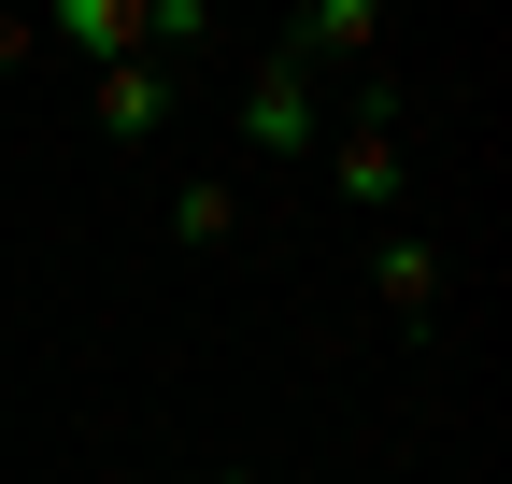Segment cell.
<instances>
[{"instance_id":"1","label":"cell","mask_w":512,"mask_h":484,"mask_svg":"<svg viewBox=\"0 0 512 484\" xmlns=\"http://www.w3.org/2000/svg\"><path fill=\"white\" fill-rule=\"evenodd\" d=\"M328 114H313V72H285V57H256V86H242V157H299Z\"/></svg>"},{"instance_id":"2","label":"cell","mask_w":512,"mask_h":484,"mask_svg":"<svg viewBox=\"0 0 512 484\" xmlns=\"http://www.w3.org/2000/svg\"><path fill=\"white\" fill-rule=\"evenodd\" d=\"M328 186H342V214H399V186H413V157H399V129H384V114H356V129H342V157H328Z\"/></svg>"},{"instance_id":"3","label":"cell","mask_w":512,"mask_h":484,"mask_svg":"<svg viewBox=\"0 0 512 484\" xmlns=\"http://www.w3.org/2000/svg\"><path fill=\"white\" fill-rule=\"evenodd\" d=\"M29 29H43V43H72L86 72H114V57H143V0H43Z\"/></svg>"},{"instance_id":"4","label":"cell","mask_w":512,"mask_h":484,"mask_svg":"<svg viewBox=\"0 0 512 484\" xmlns=\"http://www.w3.org/2000/svg\"><path fill=\"white\" fill-rule=\"evenodd\" d=\"M100 129L114 143H157L171 129V72H157V57H114V72H100Z\"/></svg>"},{"instance_id":"5","label":"cell","mask_w":512,"mask_h":484,"mask_svg":"<svg viewBox=\"0 0 512 484\" xmlns=\"http://www.w3.org/2000/svg\"><path fill=\"white\" fill-rule=\"evenodd\" d=\"M384 43V15H370V0H313V15L285 29V72H313V57H370Z\"/></svg>"},{"instance_id":"6","label":"cell","mask_w":512,"mask_h":484,"mask_svg":"<svg viewBox=\"0 0 512 484\" xmlns=\"http://www.w3.org/2000/svg\"><path fill=\"white\" fill-rule=\"evenodd\" d=\"M370 299H384V314H427V299H441V242L384 228V257H370Z\"/></svg>"},{"instance_id":"7","label":"cell","mask_w":512,"mask_h":484,"mask_svg":"<svg viewBox=\"0 0 512 484\" xmlns=\"http://www.w3.org/2000/svg\"><path fill=\"white\" fill-rule=\"evenodd\" d=\"M228 228H242V186H228V171H185V186H171V242H200V257H214Z\"/></svg>"},{"instance_id":"8","label":"cell","mask_w":512,"mask_h":484,"mask_svg":"<svg viewBox=\"0 0 512 484\" xmlns=\"http://www.w3.org/2000/svg\"><path fill=\"white\" fill-rule=\"evenodd\" d=\"M29 57H43V29H29V15H0V72H29Z\"/></svg>"},{"instance_id":"9","label":"cell","mask_w":512,"mask_h":484,"mask_svg":"<svg viewBox=\"0 0 512 484\" xmlns=\"http://www.w3.org/2000/svg\"><path fill=\"white\" fill-rule=\"evenodd\" d=\"M214 484H256V470H214Z\"/></svg>"}]
</instances>
